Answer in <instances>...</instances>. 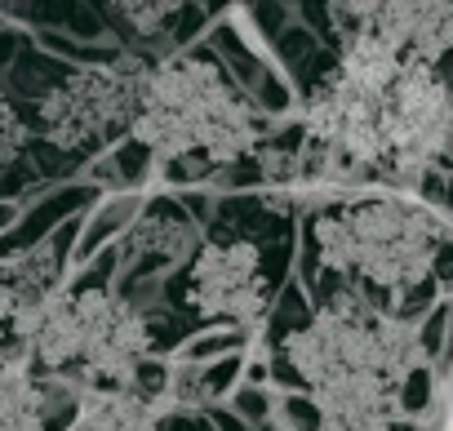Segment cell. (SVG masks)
I'll use <instances>...</instances> for the list:
<instances>
[{
	"mask_svg": "<svg viewBox=\"0 0 453 431\" xmlns=\"http://www.w3.org/2000/svg\"><path fill=\"white\" fill-rule=\"evenodd\" d=\"M129 134L169 165H236L258 147L263 125L209 54H169L142 63Z\"/></svg>",
	"mask_w": 453,
	"mask_h": 431,
	"instance_id": "cell-2",
	"label": "cell"
},
{
	"mask_svg": "<svg viewBox=\"0 0 453 431\" xmlns=\"http://www.w3.org/2000/svg\"><path fill=\"white\" fill-rule=\"evenodd\" d=\"M307 232L325 272L404 298L435 272L449 241V219L404 191H360L347 200H325Z\"/></svg>",
	"mask_w": 453,
	"mask_h": 431,
	"instance_id": "cell-3",
	"label": "cell"
},
{
	"mask_svg": "<svg viewBox=\"0 0 453 431\" xmlns=\"http://www.w3.org/2000/svg\"><path fill=\"white\" fill-rule=\"evenodd\" d=\"M142 63H94L72 72L36 103V134L58 151H98L116 134H129L138 107Z\"/></svg>",
	"mask_w": 453,
	"mask_h": 431,
	"instance_id": "cell-5",
	"label": "cell"
},
{
	"mask_svg": "<svg viewBox=\"0 0 453 431\" xmlns=\"http://www.w3.org/2000/svg\"><path fill=\"white\" fill-rule=\"evenodd\" d=\"M19 307H23V298H19L14 281L5 276V267H0V360H14V356H19V347H14V320H19Z\"/></svg>",
	"mask_w": 453,
	"mask_h": 431,
	"instance_id": "cell-13",
	"label": "cell"
},
{
	"mask_svg": "<svg viewBox=\"0 0 453 431\" xmlns=\"http://www.w3.org/2000/svg\"><path fill=\"white\" fill-rule=\"evenodd\" d=\"M76 409V391L41 378L23 356L0 360V431H54V413Z\"/></svg>",
	"mask_w": 453,
	"mask_h": 431,
	"instance_id": "cell-9",
	"label": "cell"
},
{
	"mask_svg": "<svg viewBox=\"0 0 453 431\" xmlns=\"http://www.w3.org/2000/svg\"><path fill=\"white\" fill-rule=\"evenodd\" d=\"M32 125H27V116L0 94V165H10V160H19L27 147H32Z\"/></svg>",
	"mask_w": 453,
	"mask_h": 431,
	"instance_id": "cell-12",
	"label": "cell"
},
{
	"mask_svg": "<svg viewBox=\"0 0 453 431\" xmlns=\"http://www.w3.org/2000/svg\"><path fill=\"white\" fill-rule=\"evenodd\" d=\"M182 303L200 320L250 329L272 307V276L263 250L245 236L236 241H200L182 276Z\"/></svg>",
	"mask_w": 453,
	"mask_h": 431,
	"instance_id": "cell-6",
	"label": "cell"
},
{
	"mask_svg": "<svg viewBox=\"0 0 453 431\" xmlns=\"http://www.w3.org/2000/svg\"><path fill=\"white\" fill-rule=\"evenodd\" d=\"M338 19H351L347 27L378 36L400 58L440 67L453 58V5L449 0H391V5H342Z\"/></svg>",
	"mask_w": 453,
	"mask_h": 431,
	"instance_id": "cell-7",
	"label": "cell"
},
{
	"mask_svg": "<svg viewBox=\"0 0 453 431\" xmlns=\"http://www.w3.org/2000/svg\"><path fill=\"white\" fill-rule=\"evenodd\" d=\"M404 431H453V373H435L431 378V391L426 400L409 413V427Z\"/></svg>",
	"mask_w": 453,
	"mask_h": 431,
	"instance_id": "cell-11",
	"label": "cell"
},
{
	"mask_svg": "<svg viewBox=\"0 0 453 431\" xmlns=\"http://www.w3.org/2000/svg\"><path fill=\"white\" fill-rule=\"evenodd\" d=\"M169 413L173 400L165 391V378L129 387H81L72 409V431H160Z\"/></svg>",
	"mask_w": 453,
	"mask_h": 431,
	"instance_id": "cell-8",
	"label": "cell"
},
{
	"mask_svg": "<svg viewBox=\"0 0 453 431\" xmlns=\"http://www.w3.org/2000/svg\"><path fill=\"white\" fill-rule=\"evenodd\" d=\"M280 369L307 396L342 378H387L404 387L426 369V347L413 316L338 294L280 342Z\"/></svg>",
	"mask_w": 453,
	"mask_h": 431,
	"instance_id": "cell-4",
	"label": "cell"
},
{
	"mask_svg": "<svg viewBox=\"0 0 453 431\" xmlns=\"http://www.w3.org/2000/svg\"><path fill=\"white\" fill-rule=\"evenodd\" d=\"M19 356L50 382L129 387L151 365V320L129 298L103 285H63L45 298H23L14 320Z\"/></svg>",
	"mask_w": 453,
	"mask_h": 431,
	"instance_id": "cell-1",
	"label": "cell"
},
{
	"mask_svg": "<svg viewBox=\"0 0 453 431\" xmlns=\"http://www.w3.org/2000/svg\"><path fill=\"white\" fill-rule=\"evenodd\" d=\"M116 19H129V27L138 36H160L173 19V5H111Z\"/></svg>",
	"mask_w": 453,
	"mask_h": 431,
	"instance_id": "cell-14",
	"label": "cell"
},
{
	"mask_svg": "<svg viewBox=\"0 0 453 431\" xmlns=\"http://www.w3.org/2000/svg\"><path fill=\"white\" fill-rule=\"evenodd\" d=\"M129 245L147 258H160V263H178V258L200 250L196 227L187 219H178V213H147V219L129 232Z\"/></svg>",
	"mask_w": 453,
	"mask_h": 431,
	"instance_id": "cell-10",
	"label": "cell"
}]
</instances>
